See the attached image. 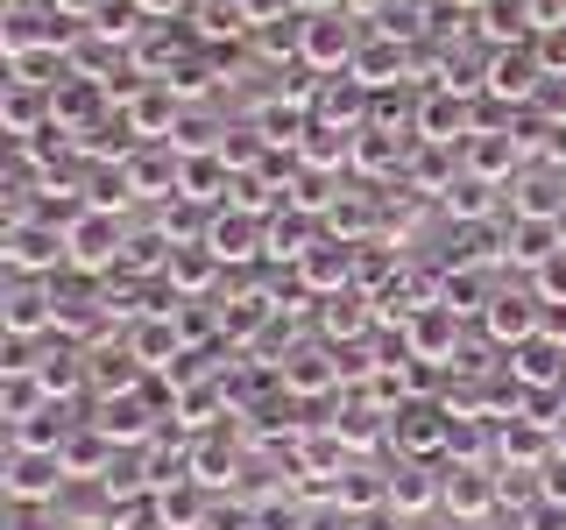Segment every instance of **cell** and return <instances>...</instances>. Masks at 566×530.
<instances>
[{
  "label": "cell",
  "mask_w": 566,
  "mask_h": 530,
  "mask_svg": "<svg viewBox=\"0 0 566 530\" xmlns=\"http://www.w3.org/2000/svg\"><path fill=\"white\" fill-rule=\"evenodd\" d=\"M64 241H71V269L78 276H114L128 262V226L106 205H78V220H64Z\"/></svg>",
  "instance_id": "1"
},
{
  "label": "cell",
  "mask_w": 566,
  "mask_h": 530,
  "mask_svg": "<svg viewBox=\"0 0 566 530\" xmlns=\"http://www.w3.org/2000/svg\"><path fill=\"white\" fill-rule=\"evenodd\" d=\"M305 71H326V78H347L354 57H361V35H354V14L333 8V14H305Z\"/></svg>",
  "instance_id": "2"
},
{
  "label": "cell",
  "mask_w": 566,
  "mask_h": 530,
  "mask_svg": "<svg viewBox=\"0 0 566 530\" xmlns=\"http://www.w3.org/2000/svg\"><path fill=\"white\" fill-rule=\"evenodd\" d=\"M71 481L64 453H35V446H8V474H0V488H8V502H57Z\"/></svg>",
  "instance_id": "3"
},
{
  "label": "cell",
  "mask_w": 566,
  "mask_h": 530,
  "mask_svg": "<svg viewBox=\"0 0 566 530\" xmlns=\"http://www.w3.org/2000/svg\"><path fill=\"white\" fill-rule=\"evenodd\" d=\"M553 78L538 57V43H510V50H489V64H482V85L495 99H510V106H524V99H538V85Z\"/></svg>",
  "instance_id": "4"
},
{
  "label": "cell",
  "mask_w": 566,
  "mask_h": 530,
  "mask_svg": "<svg viewBox=\"0 0 566 530\" xmlns=\"http://www.w3.org/2000/svg\"><path fill=\"white\" fill-rule=\"evenodd\" d=\"M389 438H397L411 459H418V453H447V438H453V403H397Z\"/></svg>",
  "instance_id": "5"
},
{
  "label": "cell",
  "mask_w": 566,
  "mask_h": 530,
  "mask_svg": "<svg viewBox=\"0 0 566 530\" xmlns=\"http://www.w3.org/2000/svg\"><path fill=\"white\" fill-rule=\"evenodd\" d=\"M8 262H14L22 276L64 269V262H71V241H64V226H29V220H8Z\"/></svg>",
  "instance_id": "6"
},
{
  "label": "cell",
  "mask_w": 566,
  "mask_h": 530,
  "mask_svg": "<svg viewBox=\"0 0 566 530\" xmlns=\"http://www.w3.org/2000/svg\"><path fill=\"white\" fill-rule=\"evenodd\" d=\"M199 241H206L220 262H248L255 247H270V220H262V212H212Z\"/></svg>",
  "instance_id": "7"
},
{
  "label": "cell",
  "mask_w": 566,
  "mask_h": 530,
  "mask_svg": "<svg viewBox=\"0 0 566 530\" xmlns=\"http://www.w3.org/2000/svg\"><path fill=\"white\" fill-rule=\"evenodd\" d=\"M177 170H185V156L170 149H135V156H120V184L135 191V199H177Z\"/></svg>",
  "instance_id": "8"
},
{
  "label": "cell",
  "mask_w": 566,
  "mask_h": 530,
  "mask_svg": "<svg viewBox=\"0 0 566 530\" xmlns=\"http://www.w3.org/2000/svg\"><path fill=\"white\" fill-rule=\"evenodd\" d=\"M8 340H35V332H57V283H14L8 311H0Z\"/></svg>",
  "instance_id": "9"
},
{
  "label": "cell",
  "mask_w": 566,
  "mask_h": 530,
  "mask_svg": "<svg viewBox=\"0 0 566 530\" xmlns=\"http://www.w3.org/2000/svg\"><path fill=\"white\" fill-rule=\"evenodd\" d=\"M503 502V481H495V474L482 467V459H453V474H447V509L453 517H489V509Z\"/></svg>",
  "instance_id": "10"
},
{
  "label": "cell",
  "mask_w": 566,
  "mask_h": 530,
  "mask_svg": "<svg viewBox=\"0 0 566 530\" xmlns=\"http://www.w3.org/2000/svg\"><path fill=\"white\" fill-rule=\"evenodd\" d=\"M128 353L142 368H170V361H185V326H177V297H170V311H149L142 326L128 332Z\"/></svg>",
  "instance_id": "11"
},
{
  "label": "cell",
  "mask_w": 566,
  "mask_h": 530,
  "mask_svg": "<svg viewBox=\"0 0 566 530\" xmlns=\"http://www.w3.org/2000/svg\"><path fill=\"white\" fill-rule=\"evenodd\" d=\"M482 326H489V340H495V347H524V340H538V297H524V290H495V297H489V311H482Z\"/></svg>",
  "instance_id": "12"
},
{
  "label": "cell",
  "mask_w": 566,
  "mask_h": 530,
  "mask_svg": "<svg viewBox=\"0 0 566 530\" xmlns=\"http://www.w3.org/2000/svg\"><path fill=\"white\" fill-rule=\"evenodd\" d=\"M403 347H411V361H453V347H460V311L424 305L411 326H403Z\"/></svg>",
  "instance_id": "13"
},
{
  "label": "cell",
  "mask_w": 566,
  "mask_h": 530,
  "mask_svg": "<svg viewBox=\"0 0 566 530\" xmlns=\"http://www.w3.org/2000/svg\"><path fill=\"white\" fill-rule=\"evenodd\" d=\"M460 149H468V170L474 177H489V184H503V177H517L524 170V141H510V135H495V128H474L468 141H460Z\"/></svg>",
  "instance_id": "14"
},
{
  "label": "cell",
  "mask_w": 566,
  "mask_h": 530,
  "mask_svg": "<svg viewBox=\"0 0 566 530\" xmlns=\"http://www.w3.org/2000/svg\"><path fill=\"white\" fill-rule=\"evenodd\" d=\"M474 135V106L460 99V93H424V106H418V141H468Z\"/></svg>",
  "instance_id": "15"
},
{
  "label": "cell",
  "mask_w": 566,
  "mask_h": 530,
  "mask_svg": "<svg viewBox=\"0 0 566 530\" xmlns=\"http://www.w3.org/2000/svg\"><path fill=\"white\" fill-rule=\"evenodd\" d=\"M566 247V220H510V247L503 255L517 262V269H545Z\"/></svg>",
  "instance_id": "16"
},
{
  "label": "cell",
  "mask_w": 566,
  "mask_h": 530,
  "mask_svg": "<svg viewBox=\"0 0 566 530\" xmlns=\"http://www.w3.org/2000/svg\"><path fill=\"white\" fill-rule=\"evenodd\" d=\"M432 502H447V474L403 459V467L389 474V509H397V517H418V509H432Z\"/></svg>",
  "instance_id": "17"
},
{
  "label": "cell",
  "mask_w": 566,
  "mask_h": 530,
  "mask_svg": "<svg viewBox=\"0 0 566 530\" xmlns=\"http://www.w3.org/2000/svg\"><path fill=\"white\" fill-rule=\"evenodd\" d=\"M99 432L106 438H120V446H142V438H156V417H149V396H99Z\"/></svg>",
  "instance_id": "18"
},
{
  "label": "cell",
  "mask_w": 566,
  "mask_h": 530,
  "mask_svg": "<svg viewBox=\"0 0 566 530\" xmlns=\"http://www.w3.org/2000/svg\"><path fill=\"white\" fill-rule=\"evenodd\" d=\"M276 382L291 389V396H318V389H333V382H340V361H333L326 347H297V353H283Z\"/></svg>",
  "instance_id": "19"
},
{
  "label": "cell",
  "mask_w": 566,
  "mask_h": 530,
  "mask_svg": "<svg viewBox=\"0 0 566 530\" xmlns=\"http://www.w3.org/2000/svg\"><path fill=\"white\" fill-rule=\"evenodd\" d=\"M489 297H495V276H489V262H460V269L439 276V305L447 311H489Z\"/></svg>",
  "instance_id": "20"
},
{
  "label": "cell",
  "mask_w": 566,
  "mask_h": 530,
  "mask_svg": "<svg viewBox=\"0 0 566 530\" xmlns=\"http://www.w3.org/2000/svg\"><path fill=\"white\" fill-rule=\"evenodd\" d=\"M510 382H531V389L566 382V340H524V347H510Z\"/></svg>",
  "instance_id": "21"
},
{
  "label": "cell",
  "mask_w": 566,
  "mask_h": 530,
  "mask_svg": "<svg viewBox=\"0 0 566 530\" xmlns=\"http://www.w3.org/2000/svg\"><path fill=\"white\" fill-rule=\"evenodd\" d=\"M482 35L495 50L538 43V8H531V0H489V8H482Z\"/></svg>",
  "instance_id": "22"
},
{
  "label": "cell",
  "mask_w": 566,
  "mask_h": 530,
  "mask_svg": "<svg viewBox=\"0 0 566 530\" xmlns=\"http://www.w3.org/2000/svg\"><path fill=\"white\" fill-rule=\"evenodd\" d=\"M43 403H50V389H43L35 368H8V375H0V417H8V432H14V424H29Z\"/></svg>",
  "instance_id": "23"
},
{
  "label": "cell",
  "mask_w": 566,
  "mask_h": 530,
  "mask_svg": "<svg viewBox=\"0 0 566 530\" xmlns=\"http://www.w3.org/2000/svg\"><path fill=\"white\" fill-rule=\"evenodd\" d=\"M227 262L212 255L206 241H185V247H170V290H206L212 276H220Z\"/></svg>",
  "instance_id": "24"
},
{
  "label": "cell",
  "mask_w": 566,
  "mask_h": 530,
  "mask_svg": "<svg viewBox=\"0 0 566 530\" xmlns=\"http://www.w3.org/2000/svg\"><path fill=\"white\" fill-rule=\"evenodd\" d=\"M439 205H447L453 220H489V212H495V184H489V177H474V170H460L453 184L439 191Z\"/></svg>",
  "instance_id": "25"
},
{
  "label": "cell",
  "mask_w": 566,
  "mask_h": 530,
  "mask_svg": "<svg viewBox=\"0 0 566 530\" xmlns=\"http://www.w3.org/2000/svg\"><path fill=\"white\" fill-rule=\"evenodd\" d=\"M403 64H411V50H403L397 35H376V43L354 57V78H361V85H389V78H403Z\"/></svg>",
  "instance_id": "26"
},
{
  "label": "cell",
  "mask_w": 566,
  "mask_h": 530,
  "mask_svg": "<svg viewBox=\"0 0 566 530\" xmlns=\"http://www.w3.org/2000/svg\"><path fill=\"white\" fill-rule=\"evenodd\" d=\"M318 305H326V332L333 340H354V332H368L376 326V305H361V290H333V297H318Z\"/></svg>",
  "instance_id": "27"
},
{
  "label": "cell",
  "mask_w": 566,
  "mask_h": 530,
  "mask_svg": "<svg viewBox=\"0 0 566 530\" xmlns=\"http://www.w3.org/2000/svg\"><path fill=\"white\" fill-rule=\"evenodd\" d=\"M50 106H57V128L93 120L99 114V78H57V85H50Z\"/></svg>",
  "instance_id": "28"
},
{
  "label": "cell",
  "mask_w": 566,
  "mask_h": 530,
  "mask_svg": "<svg viewBox=\"0 0 566 530\" xmlns=\"http://www.w3.org/2000/svg\"><path fill=\"white\" fill-rule=\"evenodd\" d=\"M354 170H368V177H397V170H403V141H397V135H382V128H361V135H354Z\"/></svg>",
  "instance_id": "29"
},
{
  "label": "cell",
  "mask_w": 566,
  "mask_h": 530,
  "mask_svg": "<svg viewBox=\"0 0 566 530\" xmlns=\"http://www.w3.org/2000/svg\"><path fill=\"white\" fill-rule=\"evenodd\" d=\"M64 467H71V474H99V481H106V474H114V438H106L99 424H93V432H71Z\"/></svg>",
  "instance_id": "30"
},
{
  "label": "cell",
  "mask_w": 566,
  "mask_h": 530,
  "mask_svg": "<svg viewBox=\"0 0 566 530\" xmlns=\"http://www.w3.org/2000/svg\"><path fill=\"white\" fill-rule=\"evenodd\" d=\"M191 481H199L206 495L234 481V446L227 438H206V446H191Z\"/></svg>",
  "instance_id": "31"
},
{
  "label": "cell",
  "mask_w": 566,
  "mask_h": 530,
  "mask_svg": "<svg viewBox=\"0 0 566 530\" xmlns=\"http://www.w3.org/2000/svg\"><path fill=\"white\" fill-rule=\"evenodd\" d=\"M270 318H276L270 297H234V311H220V332H227V340H255Z\"/></svg>",
  "instance_id": "32"
},
{
  "label": "cell",
  "mask_w": 566,
  "mask_h": 530,
  "mask_svg": "<svg viewBox=\"0 0 566 530\" xmlns=\"http://www.w3.org/2000/svg\"><path fill=\"white\" fill-rule=\"evenodd\" d=\"M78 347H57V353H50V361H35V375H43V389H50V396H64V389L71 382H78Z\"/></svg>",
  "instance_id": "33"
},
{
  "label": "cell",
  "mask_w": 566,
  "mask_h": 530,
  "mask_svg": "<svg viewBox=\"0 0 566 530\" xmlns=\"http://www.w3.org/2000/svg\"><path fill=\"white\" fill-rule=\"evenodd\" d=\"M531 297H538V305H566V247L545 269H531Z\"/></svg>",
  "instance_id": "34"
},
{
  "label": "cell",
  "mask_w": 566,
  "mask_h": 530,
  "mask_svg": "<svg viewBox=\"0 0 566 530\" xmlns=\"http://www.w3.org/2000/svg\"><path fill=\"white\" fill-rule=\"evenodd\" d=\"M8 530H64L57 523V502H14V523Z\"/></svg>",
  "instance_id": "35"
},
{
  "label": "cell",
  "mask_w": 566,
  "mask_h": 530,
  "mask_svg": "<svg viewBox=\"0 0 566 530\" xmlns=\"http://www.w3.org/2000/svg\"><path fill=\"white\" fill-rule=\"evenodd\" d=\"M524 530H566V502H553V495H538V502L524 509Z\"/></svg>",
  "instance_id": "36"
},
{
  "label": "cell",
  "mask_w": 566,
  "mask_h": 530,
  "mask_svg": "<svg viewBox=\"0 0 566 530\" xmlns=\"http://www.w3.org/2000/svg\"><path fill=\"white\" fill-rule=\"evenodd\" d=\"M297 8H312V14H333V8H347V0H297Z\"/></svg>",
  "instance_id": "37"
},
{
  "label": "cell",
  "mask_w": 566,
  "mask_h": 530,
  "mask_svg": "<svg viewBox=\"0 0 566 530\" xmlns=\"http://www.w3.org/2000/svg\"><path fill=\"white\" fill-rule=\"evenodd\" d=\"M361 8H376V0H347V14H361Z\"/></svg>",
  "instance_id": "38"
}]
</instances>
